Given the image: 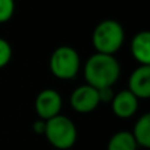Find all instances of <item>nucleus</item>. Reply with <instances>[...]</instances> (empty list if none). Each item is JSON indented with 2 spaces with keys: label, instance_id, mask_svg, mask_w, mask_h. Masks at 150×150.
I'll return each mask as SVG.
<instances>
[{
  "label": "nucleus",
  "instance_id": "obj_10",
  "mask_svg": "<svg viewBox=\"0 0 150 150\" xmlns=\"http://www.w3.org/2000/svg\"><path fill=\"white\" fill-rule=\"evenodd\" d=\"M138 142L129 130H120L111 136L107 150H138Z\"/></svg>",
  "mask_w": 150,
  "mask_h": 150
},
{
  "label": "nucleus",
  "instance_id": "obj_1",
  "mask_svg": "<svg viewBox=\"0 0 150 150\" xmlns=\"http://www.w3.org/2000/svg\"><path fill=\"white\" fill-rule=\"evenodd\" d=\"M121 75V65L115 55L95 53L83 65V76L87 84L100 90L113 87Z\"/></svg>",
  "mask_w": 150,
  "mask_h": 150
},
{
  "label": "nucleus",
  "instance_id": "obj_5",
  "mask_svg": "<svg viewBox=\"0 0 150 150\" xmlns=\"http://www.w3.org/2000/svg\"><path fill=\"white\" fill-rule=\"evenodd\" d=\"M63 107V99L62 95L57 90L53 88H45L38 95L36 96L34 100V109L40 119L49 120L52 117L57 116L61 113Z\"/></svg>",
  "mask_w": 150,
  "mask_h": 150
},
{
  "label": "nucleus",
  "instance_id": "obj_16",
  "mask_svg": "<svg viewBox=\"0 0 150 150\" xmlns=\"http://www.w3.org/2000/svg\"><path fill=\"white\" fill-rule=\"evenodd\" d=\"M146 150H150V149H146Z\"/></svg>",
  "mask_w": 150,
  "mask_h": 150
},
{
  "label": "nucleus",
  "instance_id": "obj_13",
  "mask_svg": "<svg viewBox=\"0 0 150 150\" xmlns=\"http://www.w3.org/2000/svg\"><path fill=\"white\" fill-rule=\"evenodd\" d=\"M12 59V46L5 38L0 37V69H4Z\"/></svg>",
  "mask_w": 150,
  "mask_h": 150
},
{
  "label": "nucleus",
  "instance_id": "obj_11",
  "mask_svg": "<svg viewBox=\"0 0 150 150\" xmlns=\"http://www.w3.org/2000/svg\"><path fill=\"white\" fill-rule=\"evenodd\" d=\"M132 133L138 145L145 149H150V112H146L138 117Z\"/></svg>",
  "mask_w": 150,
  "mask_h": 150
},
{
  "label": "nucleus",
  "instance_id": "obj_7",
  "mask_svg": "<svg viewBox=\"0 0 150 150\" xmlns=\"http://www.w3.org/2000/svg\"><path fill=\"white\" fill-rule=\"evenodd\" d=\"M138 101L140 99L130 92L129 90H121L113 95V99L111 100L112 112L116 117L121 120H128L136 115L138 109Z\"/></svg>",
  "mask_w": 150,
  "mask_h": 150
},
{
  "label": "nucleus",
  "instance_id": "obj_12",
  "mask_svg": "<svg viewBox=\"0 0 150 150\" xmlns=\"http://www.w3.org/2000/svg\"><path fill=\"white\" fill-rule=\"evenodd\" d=\"M16 9L15 0H0V24L8 23Z\"/></svg>",
  "mask_w": 150,
  "mask_h": 150
},
{
  "label": "nucleus",
  "instance_id": "obj_4",
  "mask_svg": "<svg viewBox=\"0 0 150 150\" xmlns=\"http://www.w3.org/2000/svg\"><path fill=\"white\" fill-rule=\"evenodd\" d=\"M80 67H82L80 55L73 46L69 45L58 46L50 55V73L59 80H71L76 78Z\"/></svg>",
  "mask_w": 150,
  "mask_h": 150
},
{
  "label": "nucleus",
  "instance_id": "obj_9",
  "mask_svg": "<svg viewBox=\"0 0 150 150\" xmlns=\"http://www.w3.org/2000/svg\"><path fill=\"white\" fill-rule=\"evenodd\" d=\"M130 53L140 65H150V30H140L133 36Z\"/></svg>",
  "mask_w": 150,
  "mask_h": 150
},
{
  "label": "nucleus",
  "instance_id": "obj_15",
  "mask_svg": "<svg viewBox=\"0 0 150 150\" xmlns=\"http://www.w3.org/2000/svg\"><path fill=\"white\" fill-rule=\"evenodd\" d=\"M45 128H46V120L38 119L37 121L33 122V130L37 133V134H44Z\"/></svg>",
  "mask_w": 150,
  "mask_h": 150
},
{
  "label": "nucleus",
  "instance_id": "obj_2",
  "mask_svg": "<svg viewBox=\"0 0 150 150\" xmlns=\"http://www.w3.org/2000/svg\"><path fill=\"white\" fill-rule=\"evenodd\" d=\"M91 41L96 53L115 55L125 42V30L121 23L113 18L103 20L95 26Z\"/></svg>",
  "mask_w": 150,
  "mask_h": 150
},
{
  "label": "nucleus",
  "instance_id": "obj_3",
  "mask_svg": "<svg viewBox=\"0 0 150 150\" xmlns=\"http://www.w3.org/2000/svg\"><path fill=\"white\" fill-rule=\"evenodd\" d=\"M44 136L53 148L58 150H69L78 140V129L73 120L59 113L46 120Z\"/></svg>",
  "mask_w": 150,
  "mask_h": 150
},
{
  "label": "nucleus",
  "instance_id": "obj_8",
  "mask_svg": "<svg viewBox=\"0 0 150 150\" xmlns=\"http://www.w3.org/2000/svg\"><path fill=\"white\" fill-rule=\"evenodd\" d=\"M128 90L138 99H150V65H140L128 78Z\"/></svg>",
  "mask_w": 150,
  "mask_h": 150
},
{
  "label": "nucleus",
  "instance_id": "obj_6",
  "mask_svg": "<svg viewBox=\"0 0 150 150\" xmlns=\"http://www.w3.org/2000/svg\"><path fill=\"white\" fill-rule=\"evenodd\" d=\"M70 105L78 113H91L100 105L99 92L90 84H82L76 87L70 95Z\"/></svg>",
  "mask_w": 150,
  "mask_h": 150
},
{
  "label": "nucleus",
  "instance_id": "obj_14",
  "mask_svg": "<svg viewBox=\"0 0 150 150\" xmlns=\"http://www.w3.org/2000/svg\"><path fill=\"white\" fill-rule=\"evenodd\" d=\"M99 98H100V103H111V100L113 99V88L112 87H104L98 90Z\"/></svg>",
  "mask_w": 150,
  "mask_h": 150
}]
</instances>
